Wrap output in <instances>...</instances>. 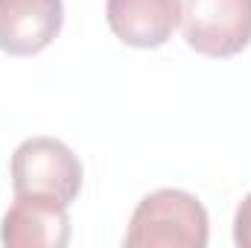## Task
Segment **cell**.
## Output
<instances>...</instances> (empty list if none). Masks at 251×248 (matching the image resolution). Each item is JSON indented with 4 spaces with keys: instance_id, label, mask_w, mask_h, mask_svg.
I'll list each match as a JSON object with an SVG mask.
<instances>
[{
    "instance_id": "cell-6",
    "label": "cell",
    "mask_w": 251,
    "mask_h": 248,
    "mask_svg": "<svg viewBox=\"0 0 251 248\" xmlns=\"http://www.w3.org/2000/svg\"><path fill=\"white\" fill-rule=\"evenodd\" d=\"M111 32L140 50L161 47L181 24V0H105Z\"/></svg>"
},
{
    "instance_id": "cell-1",
    "label": "cell",
    "mask_w": 251,
    "mask_h": 248,
    "mask_svg": "<svg viewBox=\"0 0 251 248\" xmlns=\"http://www.w3.org/2000/svg\"><path fill=\"white\" fill-rule=\"evenodd\" d=\"M210 237L204 204L184 190H155L131 213L126 246L131 248H204Z\"/></svg>"
},
{
    "instance_id": "cell-5",
    "label": "cell",
    "mask_w": 251,
    "mask_h": 248,
    "mask_svg": "<svg viewBox=\"0 0 251 248\" xmlns=\"http://www.w3.org/2000/svg\"><path fill=\"white\" fill-rule=\"evenodd\" d=\"M62 24V0H0V50L9 56H35L56 41Z\"/></svg>"
},
{
    "instance_id": "cell-4",
    "label": "cell",
    "mask_w": 251,
    "mask_h": 248,
    "mask_svg": "<svg viewBox=\"0 0 251 248\" xmlns=\"http://www.w3.org/2000/svg\"><path fill=\"white\" fill-rule=\"evenodd\" d=\"M0 243L9 248H64L70 243L67 204L44 196H15L0 222Z\"/></svg>"
},
{
    "instance_id": "cell-3",
    "label": "cell",
    "mask_w": 251,
    "mask_h": 248,
    "mask_svg": "<svg viewBox=\"0 0 251 248\" xmlns=\"http://www.w3.org/2000/svg\"><path fill=\"white\" fill-rule=\"evenodd\" d=\"M184 41L210 59H231L251 44V0H184Z\"/></svg>"
},
{
    "instance_id": "cell-7",
    "label": "cell",
    "mask_w": 251,
    "mask_h": 248,
    "mask_svg": "<svg viewBox=\"0 0 251 248\" xmlns=\"http://www.w3.org/2000/svg\"><path fill=\"white\" fill-rule=\"evenodd\" d=\"M234 243L240 248H251V193L237 207V216H234Z\"/></svg>"
},
{
    "instance_id": "cell-2",
    "label": "cell",
    "mask_w": 251,
    "mask_h": 248,
    "mask_svg": "<svg viewBox=\"0 0 251 248\" xmlns=\"http://www.w3.org/2000/svg\"><path fill=\"white\" fill-rule=\"evenodd\" d=\"M15 196H44L70 207L82 190V164L56 137H29L12 155Z\"/></svg>"
}]
</instances>
